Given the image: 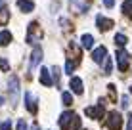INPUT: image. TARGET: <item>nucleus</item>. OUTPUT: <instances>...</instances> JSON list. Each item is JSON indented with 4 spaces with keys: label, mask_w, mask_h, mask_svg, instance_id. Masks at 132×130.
Wrapping results in <instances>:
<instances>
[{
    "label": "nucleus",
    "mask_w": 132,
    "mask_h": 130,
    "mask_svg": "<svg viewBox=\"0 0 132 130\" xmlns=\"http://www.w3.org/2000/svg\"><path fill=\"white\" fill-rule=\"evenodd\" d=\"M122 12L132 17V0H125V4H122Z\"/></svg>",
    "instance_id": "nucleus-17"
},
{
    "label": "nucleus",
    "mask_w": 132,
    "mask_h": 130,
    "mask_svg": "<svg viewBox=\"0 0 132 130\" xmlns=\"http://www.w3.org/2000/svg\"><path fill=\"white\" fill-rule=\"evenodd\" d=\"M17 6H19V10L25 12V13H29V12L35 10V2H33V0H17Z\"/></svg>",
    "instance_id": "nucleus-10"
},
{
    "label": "nucleus",
    "mask_w": 132,
    "mask_h": 130,
    "mask_svg": "<svg viewBox=\"0 0 132 130\" xmlns=\"http://www.w3.org/2000/svg\"><path fill=\"white\" fill-rule=\"evenodd\" d=\"M17 130H29V124L25 123V119H19V120H17Z\"/></svg>",
    "instance_id": "nucleus-20"
},
{
    "label": "nucleus",
    "mask_w": 132,
    "mask_h": 130,
    "mask_svg": "<svg viewBox=\"0 0 132 130\" xmlns=\"http://www.w3.org/2000/svg\"><path fill=\"white\" fill-rule=\"evenodd\" d=\"M103 4H105V8H113L115 6V0H103Z\"/></svg>",
    "instance_id": "nucleus-23"
},
{
    "label": "nucleus",
    "mask_w": 132,
    "mask_h": 130,
    "mask_svg": "<svg viewBox=\"0 0 132 130\" xmlns=\"http://www.w3.org/2000/svg\"><path fill=\"white\" fill-rule=\"evenodd\" d=\"M80 44H82V48L90 50V48L94 46V37L92 34H82V37H80Z\"/></svg>",
    "instance_id": "nucleus-12"
},
{
    "label": "nucleus",
    "mask_w": 132,
    "mask_h": 130,
    "mask_svg": "<svg viewBox=\"0 0 132 130\" xmlns=\"http://www.w3.org/2000/svg\"><path fill=\"white\" fill-rule=\"evenodd\" d=\"M8 90L12 94V103H15L17 96H19V79H17L15 75H12L10 80H8Z\"/></svg>",
    "instance_id": "nucleus-1"
},
{
    "label": "nucleus",
    "mask_w": 132,
    "mask_h": 130,
    "mask_svg": "<svg viewBox=\"0 0 132 130\" xmlns=\"http://www.w3.org/2000/svg\"><path fill=\"white\" fill-rule=\"evenodd\" d=\"M23 100H25V105H27V109H29L31 113H36V98H35V94H31V92H25Z\"/></svg>",
    "instance_id": "nucleus-4"
},
{
    "label": "nucleus",
    "mask_w": 132,
    "mask_h": 130,
    "mask_svg": "<svg viewBox=\"0 0 132 130\" xmlns=\"http://www.w3.org/2000/svg\"><path fill=\"white\" fill-rule=\"evenodd\" d=\"M0 130H12V120H4L0 124Z\"/></svg>",
    "instance_id": "nucleus-21"
},
{
    "label": "nucleus",
    "mask_w": 132,
    "mask_h": 130,
    "mask_svg": "<svg viewBox=\"0 0 132 130\" xmlns=\"http://www.w3.org/2000/svg\"><path fill=\"white\" fill-rule=\"evenodd\" d=\"M61 100H63V105L69 107V105L73 103V96H71V92H63V94H61Z\"/></svg>",
    "instance_id": "nucleus-16"
},
{
    "label": "nucleus",
    "mask_w": 132,
    "mask_h": 130,
    "mask_svg": "<svg viewBox=\"0 0 132 130\" xmlns=\"http://www.w3.org/2000/svg\"><path fill=\"white\" fill-rule=\"evenodd\" d=\"M2 103H4V98H2V96H0V105H2Z\"/></svg>",
    "instance_id": "nucleus-27"
},
{
    "label": "nucleus",
    "mask_w": 132,
    "mask_h": 130,
    "mask_svg": "<svg viewBox=\"0 0 132 130\" xmlns=\"http://www.w3.org/2000/svg\"><path fill=\"white\" fill-rule=\"evenodd\" d=\"M10 42H12V33L10 31H2V33H0V44L6 46V44H10Z\"/></svg>",
    "instance_id": "nucleus-14"
},
{
    "label": "nucleus",
    "mask_w": 132,
    "mask_h": 130,
    "mask_svg": "<svg viewBox=\"0 0 132 130\" xmlns=\"http://www.w3.org/2000/svg\"><path fill=\"white\" fill-rule=\"evenodd\" d=\"M122 107H128V96L122 98Z\"/></svg>",
    "instance_id": "nucleus-25"
},
{
    "label": "nucleus",
    "mask_w": 132,
    "mask_h": 130,
    "mask_svg": "<svg viewBox=\"0 0 132 130\" xmlns=\"http://www.w3.org/2000/svg\"><path fill=\"white\" fill-rule=\"evenodd\" d=\"M2 8H4V0H0V10H2Z\"/></svg>",
    "instance_id": "nucleus-26"
},
{
    "label": "nucleus",
    "mask_w": 132,
    "mask_h": 130,
    "mask_svg": "<svg viewBox=\"0 0 132 130\" xmlns=\"http://www.w3.org/2000/svg\"><path fill=\"white\" fill-rule=\"evenodd\" d=\"M69 88H71L75 94H82V90H84V88H82V79L73 77V79L69 80Z\"/></svg>",
    "instance_id": "nucleus-7"
},
{
    "label": "nucleus",
    "mask_w": 132,
    "mask_h": 130,
    "mask_svg": "<svg viewBox=\"0 0 132 130\" xmlns=\"http://www.w3.org/2000/svg\"><path fill=\"white\" fill-rule=\"evenodd\" d=\"M96 23H98V29L100 31H107V29H111V27H113V19H107V17H103V15H98L96 17Z\"/></svg>",
    "instance_id": "nucleus-6"
},
{
    "label": "nucleus",
    "mask_w": 132,
    "mask_h": 130,
    "mask_svg": "<svg viewBox=\"0 0 132 130\" xmlns=\"http://www.w3.org/2000/svg\"><path fill=\"white\" fill-rule=\"evenodd\" d=\"M0 69H2V71H8V61H6V59H0Z\"/></svg>",
    "instance_id": "nucleus-22"
},
{
    "label": "nucleus",
    "mask_w": 132,
    "mask_h": 130,
    "mask_svg": "<svg viewBox=\"0 0 132 130\" xmlns=\"http://www.w3.org/2000/svg\"><path fill=\"white\" fill-rule=\"evenodd\" d=\"M86 115H88V117H92V119H100V117L103 115L102 101H100V105H98V107H88V109H86Z\"/></svg>",
    "instance_id": "nucleus-9"
},
{
    "label": "nucleus",
    "mask_w": 132,
    "mask_h": 130,
    "mask_svg": "<svg viewBox=\"0 0 132 130\" xmlns=\"http://www.w3.org/2000/svg\"><path fill=\"white\" fill-rule=\"evenodd\" d=\"M103 71H105V75L111 73V59H109V57H105V59H103Z\"/></svg>",
    "instance_id": "nucleus-18"
},
{
    "label": "nucleus",
    "mask_w": 132,
    "mask_h": 130,
    "mask_svg": "<svg viewBox=\"0 0 132 130\" xmlns=\"http://www.w3.org/2000/svg\"><path fill=\"white\" fill-rule=\"evenodd\" d=\"M33 130H38V126H35V128H33Z\"/></svg>",
    "instance_id": "nucleus-28"
},
{
    "label": "nucleus",
    "mask_w": 132,
    "mask_h": 130,
    "mask_svg": "<svg viewBox=\"0 0 132 130\" xmlns=\"http://www.w3.org/2000/svg\"><path fill=\"white\" fill-rule=\"evenodd\" d=\"M126 42H128V38H126L122 33H117V34H115V44H119V46H125Z\"/></svg>",
    "instance_id": "nucleus-15"
},
{
    "label": "nucleus",
    "mask_w": 132,
    "mask_h": 130,
    "mask_svg": "<svg viewBox=\"0 0 132 130\" xmlns=\"http://www.w3.org/2000/svg\"><path fill=\"white\" fill-rule=\"evenodd\" d=\"M121 123H122L121 115L117 113V111H111V113H109V119H107V126L111 130H119L121 128Z\"/></svg>",
    "instance_id": "nucleus-3"
},
{
    "label": "nucleus",
    "mask_w": 132,
    "mask_h": 130,
    "mask_svg": "<svg viewBox=\"0 0 132 130\" xmlns=\"http://www.w3.org/2000/svg\"><path fill=\"white\" fill-rule=\"evenodd\" d=\"M105 57H107V50L103 46H100V48H96V50L92 52V59L96 61V63H102Z\"/></svg>",
    "instance_id": "nucleus-8"
},
{
    "label": "nucleus",
    "mask_w": 132,
    "mask_h": 130,
    "mask_svg": "<svg viewBox=\"0 0 132 130\" xmlns=\"http://www.w3.org/2000/svg\"><path fill=\"white\" fill-rule=\"evenodd\" d=\"M40 61H42V48H35V50H33V56H31V65H29L31 71L36 69Z\"/></svg>",
    "instance_id": "nucleus-5"
},
{
    "label": "nucleus",
    "mask_w": 132,
    "mask_h": 130,
    "mask_svg": "<svg viewBox=\"0 0 132 130\" xmlns=\"http://www.w3.org/2000/svg\"><path fill=\"white\" fill-rule=\"evenodd\" d=\"M40 82L44 84V86H52V79H50V71L46 67H42L40 69Z\"/></svg>",
    "instance_id": "nucleus-11"
},
{
    "label": "nucleus",
    "mask_w": 132,
    "mask_h": 130,
    "mask_svg": "<svg viewBox=\"0 0 132 130\" xmlns=\"http://www.w3.org/2000/svg\"><path fill=\"white\" fill-rule=\"evenodd\" d=\"M73 71H75V63H73L71 59H67V63H65V73H67V75H71Z\"/></svg>",
    "instance_id": "nucleus-19"
},
{
    "label": "nucleus",
    "mask_w": 132,
    "mask_h": 130,
    "mask_svg": "<svg viewBox=\"0 0 132 130\" xmlns=\"http://www.w3.org/2000/svg\"><path fill=\"white\" fill-rule=\"evenodd\" d=\"M73 8H75L77 12H86V8H88V4H86V0H71Z\"/></svg>",
    "instance_id": "nucleus-13"
},
{
    "label": "nucleus",
    "mask_w": 132,
    "mask_h": 130,
    "mask_svg": "<svg viewBox=\"0 0 132 130\" xmlns=\"http://www.w3.org/2000/svg\"><path fill=\"white\" fill-rule=\"evenodd\" d=\"M130 63V56L126 50H117V65H119V71H126Z\"/></svg>",
    "instance_id": "nucleus-2"
},
{
    "label": "nucleus",
    "mask_w": 132,
    "mask_h": 130,
    "mask_svg": "<svg viewBox=\"0 0 132 130\" xmlns=\"http://www.w3.org/2000/svg\"><path fill=\"white\" fill-rule=\"evenodd\" d=\"M126 130H132V113L128 115V124H126Z\"/></svg>",
    "instance_id": "nucleus-24"
}]
</instances>
